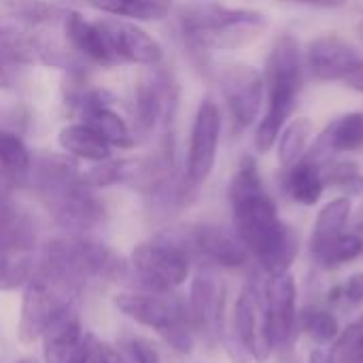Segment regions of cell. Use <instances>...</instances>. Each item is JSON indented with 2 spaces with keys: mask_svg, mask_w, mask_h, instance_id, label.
<instances>
[{
  "mask_svg": "<svg viewBox=\"0 0 363 363\" xmlns=\"http://www.w3.org/2000/svg\"><path fill=\"white\" fill-rule=\"evenodd\" d=\"M266 111L255 128V149L268 153L294 115L304 83V55L291 34H283L270 49L264 68Z\"/></svg>",
  "mask_w": 363,
  "mask_h": 363,
  "instance_id": "cell-4",
  "label": "cell"
},
{
  "mask_svg": "<svg viewBox=\"0 0 363 363\" xmlns=\"http://www.w3.org/2000/svg\"><path fill=\"white\" fill-rule=\"evenodd\" d=\"M72 104L77 106L81 121L91 125L111 147L117 149L136 147V132L113 108V100L106 91L100 89L79 91L77 96H72Z\"/></svg>",
  "mask_w": 363,
  "mask_h": 363,
  "instance_id": "cell-17",
  "label": "cell"
},
{
  "mask_svg": "<svg viewBox=\"0 0 363 363\" xmlns=\"http://www.w3.org/2000/svg\"><path fill=\"white\" fill-rule=\"evenodd\" d=\"M285 189L291 196V200H296L298 204L315 206L325 191L321 164L308 157H302L294 166L285 168Z\"/></svg>",
  "mask_w": 363,
  "mask_h": 363,
  "instance_id": "cell-25",
  "label": "cell"
},
{
  "mask_svg": "<svg viewBox=\"0 0 363 363\" xmlns=\"http://www.w3.org/2000/svg\"><path fill=\"white\" fill-rule=\"evenodd\" d=\"M217 79L234 125L238 130L255 125L266 100L262 72L247 64H232L221 68Z\"/></svg>",
  "mask_w": 363,
  "mask_h": 363,
  "instance_id": "cell-14",
  "label": "cell"
},
{
  "mask_svg": "<svg viewBox=\"0 0 363 363\" xmlns=\"http://www.w3.org/2000/svg\"><path fill=\"white\" fill-rule=\"evenodd\" d=\"M40 257L60 270L68 272L83 287L94 281H119L128 274V262L117 255L111 247L85 238L83 234H68L51 240Z\"/></svg>",
  "mask_w": 363,
  "mask_h": 363,
  "instance_id": "cell-7",
  "label": "cell"
},
{
  "mask_svg": "<svg viewBox=\"0 0 363 363\" xmlns=\"http://www.w3.org/2000/svg\"><path fill=\"white\" fill-rule=\"evenodd\" d=\"M98 26L115 64L153 66L164 60L162 45L136 21L121 17H100Z\"/></svg>",
  "mask_w": 363,
  "mask_h": 363,
  "instance_id": "cell-15",
  "label": "cell"
},
{
  "mask_svg": "<svg viewBox=\"0 0 363 363\" xmlns=\"http://www.w3.org/2000/svg\"><path fill=\"white\" fill-rule=\"evenodd\" d=\"M363 251V238H359L357 234H340L336 236L334 240L317 247V249H311L315 262L321 266V268H338L342 264H349L353 259H357Z\"/></svg>",
  "mask_w": 363,
  "mask_h": 363,
  "instance_id": "cell-30",
  "label": "cell"
},
{
  "mask_svg": "<svg viewBox=\"0 0 363 363\" xmlns=\"http://www.w3.org/2000/svg\"><path fill=\"white\" fill-rule=\"evenodd\" d=\"M83 285L57 266L36 259L34 274L26 283V294L19 313L17 336L23 345L40 340L45 330L74 304Z\"/></svg>",
  "mask_w": 363,
  "mask_h": 363,
  "instance_id": "cell-5",
  "label": "cell"
},
{
  "mask_svg": "<svg viewBox=\"0 0 363 363\" xmlns=\"http://www.w3.org/2000/svg\"><path fill=\"white\" fill-rule=\"evenodd\" d=\"M123 351L132 363H181L179 351L166 342H157L143 336H132L123 340Z\"/></svg>",
  "mask_w": 363,
  "mask_h": 363,
  "instance_id": "cell-31",
  "label": "cell"
},
{
  "mask_svg": "<svg viewBox=\"0 0 363 363\" xmlns=\"http://www.w3.org/2000/svg\"><path fill=\"white\" fill-rule=\"evenodd\" d=\"M345 363H363V349L353 351V353L345 359Z\"/></svg>",
  "mask_w": 363,
  "mask_h": 363,
  "instance_id": "cell-40",
  "label": "cell"
},
{
  "mask_svg": "<svg viewBox=\"0 0 363 363\" xmlns=\"http://www.w3.org/2000/svg\"><path fill=\"white\" fill-rule=\"evenodd\" d=\"M191 323L198 334L208 340L223 338L225 323V287L211 268H202L191 283V296L187 300Z\"/></svg>",
  "mask_w": 363,
  "mask_h": 363,
  "instance_id": "cell-16",
  "label": "cell"
},
{
  "mask_svg": "<svg viewBox=\"0 0 363 363\" xmlns=\"http://www.w3.org/2000/svg\"><path fill=\"white\" fill-rule=\"evenodd\" d=\"M32 170V153L15 132L0 130V187L19 189L28 185Z\"/></svg>",
  "mask_w": 363,
  "mask_h": 363,
  "instance_id": "cell-23",
  "label": "cell"
},
{
  "mask_svg": "<svg viewBox=\"0 0 363 363\" xmlns=\"http://www.w3.org/2000/svg\"><path fill=\"white\" fill-rule=\"evenodd\" d=\"M351 208H353V204H351V198H347V196H340V198L328 202L319 211V217L315 221L311 249H317V247L334 240L336 236L345 234L347 221L351 217Z\"/></svg>",
  "mask_w": 363,
  "mask_h": 363,
  "instance_id": "cell-29",
  "label": "cell"
},
{
  "mask_svg": "<svg viewBox=\"0 0 363 363\" xmlns=\"http://www.w3.org/2000/svg\"><path fill=\"white\" fill-rule=\"evenodd\" d=\"M94 9L130 19V21H160L170 15L174 0H87Z\"/></svg>",
  "mask_w": 363,
  "mask_h": 363,
  "instance_id": "cell-27",
  "label": "cell"
},
{
  "mask_svg": "<svg viewBox=\"0 0 363 363\" xmlns=\"http://www.w3.org/2000/svg\"><path fill=\"white\" fill-rule=\"evenodd\" d=\"M62 23H64L66 43L74 51V55H79L83 62H89L96 66H104V68L115 66V60L106 47V40L102 36L98 19L91 21V19L83 17L79 11L68 9Z\"/></svg>",
  "mask_w": 363,
  "mask_h": 363,
  "instance_id": "cell-22",
  "label": "cell"
},
{
  "mask_svg": "<svg viewBox=\"0 0 363 363\" xmlns=\"http://www.w3.org/2000/svg\"><path fill=\"white\" fill-rule=\"evenodd\" d=\"M28 185L53 221L68 234H87L104 221V204L70 155L45 153L32 160Z\"/></svg>",
  "mask_w": 363,
  "mask_h": 363,
  "instance_id": "cell-2",
  "label": "cell"
},
{
  "mask_svg": "<svg viewBox=\"0 0 363 363\" xmlns=\"http://www.w3.org/2000/svg\"><path fill=\"white\" fill-rule=\"evenodd\" d=\"M266 296V308H268V321H270V334L274 349L289 347L300 330L298 325V313H296V281L289 272L270 277V281L264 287Z\"/></svg>",
  "mask_w": 363,
  "mask_h": 363,
  "instance_id": "cell-18",
  "label": "cell"
},
{
  "mask_svg": "<svg viewBox=\"0 0 363 363\" xmlns=\"http://www.w3.org/2000/svg\"><path fill=\"white\" fill-rule=\"evenodd\" d=\"M311 363H332V357H330V353H328V351L317 349V351H313V353H311Z\"/></svg>",
  "mask_w": 363,
  "mask_h": 363,
  "instance_id": "cell-38",
  "label": "cell"
},
{
  "mask_svg": "<svg viewBox=\"0 0 363 363\" xmlns=\"http://www.w3.org/2000/svg\"><path fill=\"white\" fill-rule=\"evenodd\" d=\"M47 363H79L85 342L77 306L66 308L40 336Z\"/></svg>",
  "mask_w": 363,
  "mask_h": 363,
  "instance_id": "cell-21",
  "label": "cell"
},
{
  "mask_svg": "<svg viewBox=\"0 0 363 363\" xmlns=\"http://www.w3.org/2000/svg\"><path fill=\"white\" fill-rule=\"evenodd\" d=\"M221 128H223V119H221V111H219L217 102H213L211 98L202 100L196 111V117H194L189 147H187V160H185L183 185H185L187 194L196 191L200 185H204L208 181V177L215 168V162H217Z\"/></svg>",
  "mask_w": 363,
  "mask_h": 363,
  "instance_id": "cell-12",
  "label": "cell"
},
{
  "mask_svg": "<svg viewBox=\"0 0 363 363\" xmlns=\"http://www.w3.org/2000/svg\"><path fill=\"white\" fill-rule=\"evenodd\" d=\"M13 85V77H11V72L9 70H4L2 66H0V89H9Z\"/></svg>",
  "mask_w": 363,
  "mask_h": 363,
  "instance_id": "cell-39",
  "label": "cell"
},
{
  "mask_svg": "<svg viewBox=\"0 0 363 363\" xmlns=\"http://www.w3.org/2000/svg\"><path fill=\"white\" fill-rule=\"evenodd\" d=\"M174 232L187 249L191 262L198 259L204 266L217 268H240L249 259V251L240 242L236 232H230L221 225L198 223L177 228Z\"/></svg>",
  "mask_w": 363,
  "mask_h": 363,
  "instance_id": "cell-13",
  "label": "cell"
},
{
  "mask_svg": "<svg viewBox=\"0 0 363 363\" xmlns=\"http://www.w3.org/2000/svg\"><path fill=\"white\" fill-rule=\"evenodd\" d=\"M359 230H362V232H363V223H362V225H359Z\"/></svg>",
  "mask_w": 363,
  "mask_h": 363,
  "instance_id": "cell-42",
  "label": "cell"
},
{
  "mask_svg": "<svg viewBox=\"0 0 363 363\" xmlns=\"http://www.w3.org/2000/svg\"><path fill=\"white\" fill-rule=\"evenodd\" d=\"M115 306L138 325L157 332L174 351H191L196 328L189 306L172 291H125L115 298Z\"/></svg>",
  "mask_w": 363,
  "mask_h": 363,
  "instance_id": "cell-6",
  "label": "cell"
},
{
  "mask_svg": "<svg viewBox=\"0 0 363 363\" xmlns=\"http://www.w3.org/2000/svg\"><path fill=\"white\" fill-rule=\"evenodd\" d=\"M68 9L49 0H0V15L26 28L62 21Z\"/></svg>",
  "mask_w": 363,
  "mask_h": 363,
  "instance_id": "cell-26",
  "label": "cell"
},
{
  "mask_svg": "<svg viewBox=\"0 0 363 363\" xmlns=\"http://www.w3.org/2000/svg\"><path fill=\"white\" fill-rule=\"evenodd\" d=\"M232 334L245 359L251 357L253 362H266L274 349L266 296L255 283L245 285L240 296L236 298L232 311Z\"/></svg>",
  "mask_w": 363,
  "mask_h": 363,
  "instance_id": "cell-11",
  "label": "cell"
},
{
  "mask_svg": "<svg viewBox=\"0 0 363 363\" xmlns=\"http://www.w3.org/2000/svg\"><path fill=\"white\" fill-rule=\"evenodd\" d=\"M334 302H342L347 306H357L363 304V272L351 274L336 291L334 296H330Z\"/></svg>",
  "mask_w": 363,
  "mask_h": 363,
  "instance_id": "cell-36",
  "label": "cell"
},
{
  "mask_svg": "<svg viewBox=\"0 0 363 363\" xmlns=\"http://www.w3.org/2000/svg\"><path fill=\"white\" fill-rule=\"evenodd\" d=\"M304 66L311 77L323 83H345L363 94V57L359 49L338 34H323L308 43Z\"/></svg>",
  "mask_w": 363,
  "mask_h": 363,
  "instance_id": "cell-10",
  "label": "cell"
},
{
  "mask_svg": "<svg viewBox=\"0 0 363 363\" xmlns=\"http://www.w3.org/2000/svg\"><path fill=\"white\" fill-rule=\"evenodd\" d=\"M321 177L325 187L342 189L347 198L363 194V174L353 162L328 160L321 164Z\"/></svg>",
  "mask_w": 363,
  "mask_h": 363,
  "instance_id": "cell-32",
  "label": "cell"
},
{
  "mask_svg": "<svg viewBox=\"0 0 363 363\" xmlns=\"http://www.w3.org/2000/svg\"><path fill=\"white\" fill-rule=\"evenodd\" d=\"M313 134H315V125L306 117H298L291 123H285V128L281 130L277 145H274L283 168L294 166L296 162H300L306 155Z\"/></svg>",
  "mask_w": 363,
  "mask_h": 363,
  "instance_id": "cell-28",
  "label": "cell"
},
{
  "mask_svg": "<svg viewBox=\"0 0 363 363\" xmlns=\"http://www.w3.org/2000/svg\"><path fill=\"white\" fill-rule=\"evenodd\" d=\"M179 100V81L170 68L162 66V62L143 66L134 85V121L138 132H166L177 117Z\"/></svg>",
  "mask_w": 363,
  "mask_h": 363,
  "instance_id": "cell-9",
  "label": "cell"
},
{
  "mask_svg": "<svg viewBox=\"0 0 363 363\" xmlns=\"http://www.w3.org/2000/svg\"><path fill=\"white\" fill-rule=\"evenodd\" d=\"M363 149V113L353 111L342 117H336L328 128L317 136L315 145L306 151L304 157L323 164L340 153H355Z\"/></svg>",
  "mask_w": 363,
  "mask_h": 363,
  "instance_id": "cell-20",
  "label": "cell"
},
{
  "mask_svg": "<svg viewBox=\"0 0 363 363\" xmlns=\"http://www.w3.org/2000/svg\"><path fill=\"white\" fill-rule=\"evenodd\" d=\"M268 28L264 13L225 6L215 0L189 2L179 11V30L185 43L200 51H234L255 43Z\"/></svg>",
  "mask_w": 363,
  "mask_h": 363,
  "instance_id": "cell-3",
  "label": "cell"
},
{
  "mask_svg": "<svg viewBox=\"0 0 363 363\" xmlns=\"http://www.w3.org/2000/svg\"><path fill=\"white\" fill-rule=\"evenodd\" d=\"M230 206L236 236L268 277L289 272L300 249V238L279 217L257 162L249 155L240 160L230 183Z\"/></svg>",
  "mask_w": 363,
  "mask_h": 363,
  "instance_id": "cell-1",
  "label": "cell"
},
{
  "mask_svg": "<svg viewBox=\"0 0 363 363\" xmlns=\"http://www.w3.org/2000/svg\"><path fill=\"white\" fill-rule=\"evenodd\" d=\"M298 325L315 345H321V347L332 345L340 334L338 319L328 311H317V308L306 311L304 315L298 317Z\"/></svg>",
  "mask_w": 363,
  "mask_h": 363,
  "instance_id": "cell-33",
  "label": "cell"
},
{
  "mask_svg": "<svg viewBox=\"0 0 363 363\" xmlns=\"http://www.w3.org/2000/svg\"><path fill=\"white\" fill-rule=\"evenodd\" d=\"M362 257H363V251H362Z\"/></svg>",
  "mask_w": 363,
  "mask_h": 363,
  "instance_id": "cell-43",
  "label": "cell"
},
{
  "mask_svg": "<svg viewBox=\"0 0 363 363\" xmlns=\"http://www.w3.org/2000/svg\"><path fill=\"white\" fill-rule=\"evenodd\" d=\"M357 349H363V315L357 321H353L345 332H340L338 338L334 340V347L330 351L332 363H345V359Z\"/></svg>",
  "mask_w": 363,
  "mask_h": 363,
  "instance_id": "cell-34",
  "label": "cell"
},
{
  "mask_svg": "<svg viewBox=\"0 0 363 363\" xmlns=\"http://www.w3.org/2000/svg\"><path fill=\"white\" fill-rule=\"evenodd\" d=\"M283 2L306 4V6H317V9H340V6L349 4V0H283Z\"/></svg>",
  "mask_w": 363,
  "mask_h": 363,
  "instance_id": "cell-37",
  "label": "cell"
},
{
  "mask_svg": "<svg viewBox=\"0 0 363 363\" xmlns=\"http://www.w3.org/2000/svg\"><path fill=\"white\" fill-rule=\"evenodd\" d=\"M36 251V225L30 213L0 187V257Z\"/></svg>",
  "mask_w": 363,
  "mask_h": 363,
  "instance_id": "cell-19",
  "label": "cell"
},
{
  "mask_svg": "<svg viewBox=\"0 0 363 363\" xmlns=\"http://www.w3.org/2000/svg\"><path fill=\"white\" fill-rule=\"evenodd\" d=\"M128 266L138 279L143 289L149 291H174L181 287L191 268V257L174 230H166L155 238L140 242Z\"/></svg>",
  "mask_w": 363,
  "mask_h": 363,
  "instance_id": "cell-8",
  "label": "cell"
},
{
  "mask_svg": "<svg viewBox=\"0 0 363 363\" xmlns=\"http://www.w3.org/2000/svg\"><path fill=\"white\" fill-rule=\"evenodd\" d=\"M15 363H38V362H34V359H30V357H23V359H19V362H15Z\"/></svg>",
  "mask_w": 363,
  "mask_h": 363,
  "instance_id": "cell-41",
  "label": "cell"
},
{
  "mask_svg": "<svg viewBox=\"0 0 363 363\" xmlns=\"http://www.w3.org/2000/svg\"><path fill=\"white\" fill-rule=\"evenodd\" d=\"M79 363H125V362H123L121 353H119L113 345H108V342H104V340L96 338L94 334H85V342H83L81 362Z\"/></svg>",
  "mask_w": 363,
  "mask_h": 363,
  "instance_id": "cell-35",
  "label": "cell"
},
{
  "mask_svg": "<svg viewBox=\"0 0 363 363\" xmlns=\"http://www.w3.org/2000/svg\"><path fill=\"white\" fill-rule=\"evenodd\" d=\"M57 143L66 155L85 160V162H94V164L108 160L111 149H113L91 125H87L83 121L64 125L57 134Z\"/></svg>",
  "mask_w": 363,
  "mask_h": 363,
  "instance_id": "cell-24",
  "label": "cell"
}]
</instances>
